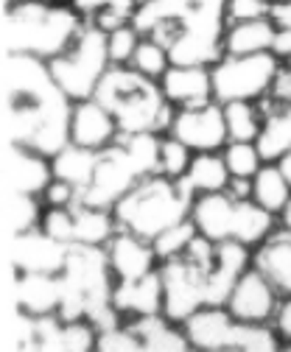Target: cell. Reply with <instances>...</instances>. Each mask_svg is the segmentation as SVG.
Listing matches in <instances>:
<instances>
[{"mask_svg": "<svg viewBox=\"0 0 291 352\" xmlns=\"http://www.w3.org/2000/svg\"><path fill=\"white\" fill-rule=\"evenodd\" d=\"M73 101L56 84L45 59L3 56V135L6 143L56 157L70 143Z\"/></svg>", "mask_w": 291, "mask_h": 352, "instance_id": "6da1fadb", "label": "cell"}, {"mask_svg": "<svg viewBox=\"0 0 291 352\" xmlns=\"http://www.w3.org/2000/svg\"><path fill=\"white\" fill-rule=\"evenodd\" d=\"M132 23L169 48L171 65L213 67L224 56L227 0H140Z\"/></svg>", "mask_w": 291, "mask_h": 352, "instance_id": "7a4b0ae2", "label": "cell"}, {"mask_svg": "<svg viewBox=\"0 0 291 352\" xmlns=\"http://www.w3.org/2000/svg\"><path fill=\"white\" fill-rule=\"evenodd\" d=\"M85 14L59 0H14L3 12V51L51 62L85 28Z\"/></svg>", "mask_w": 291, "mask_h": 352, "instance_id": "3957f363", "label": "cell"}, {"mask_svg": "<svg viewBox=\"0 0 291 352\" xmlns=\"http://www.w3.org/2000/svg\"><path fill=\"white\" fill-rule=\"evenodd\" d=\"M62 277V305L59 316L65 319H87L98 330L127 322L112 305L115 277L107 260L104 246L70 243Z\"/></svg>", "mask_w": 291, "mask_h": 352, "instance_id": "277c9868", "label": "cell"}, {"mask_svg": "<svg viewBox=\"0 0 291 352\" xmlns=\"http://www.w3.org/2000/svg\"><path fill=\"white\" fill-rule=\"evenodd\" d=\"M96 98L112 112L120 135H143V131H169L174 109L162 96L160 81L143 76L132 65H112L101 78Z\"/></svg>", "mask_w": 291, "mask_h": 352, "instance_id": "5b68a950", "label": "cell"}, {"mask_svg": "<svg viewBox=\"0 0 291 352\" xmlns=\"http://www.w3.org/2000/svg\"><path fill=\"white\" fill-rule=\"evenodd\" d=\"M160 143L162 138L154 131L143 135H120L112 146L98 151V165L90 188L81 201L112 210L140 179L160 173Z\"/></svg>", "mask_w": 291, "mask_h": 352, "instance_id": "8992f818", "label": "cell"}, {"mask_svg": "<svg viewBox=\"0 0 291 352\" xmlns=\"http://www.w3.org/2000/svg\"><path fill=\"white\" fill-rule=\"evenodd\" d=\"M193 193L182 179H169L162 173H151L140 179L127 196H123L112 212L120 230H129L154 241L160 232L191 218Z\"/></svg>", "mask_w": 291, "mask_h": 352, "instance_id": "52a82bcc", "label": "cell"}, {"mask_svg": "<svg viewBox=\"0 0 291 352\" xmlns=\"http://www.w3.org/2000/svg\"><path fill=\"white\" fill-rule=\"evenodd\" d=\"M191 218L199 235L213 243L238 241L244 246H261L274 232V215L255 199H235L233 193H202L193 196Z\"/></svg>", "mask_w": 291, "mask_h": 352, "instance_id": "ba28073f", "label": "cell"}, {"mask_svg": "<svg viewBox=\"0 0 291 352\" xmlns=\"http://www.w3.org/2000/svg\"><path fill=\"white\" fill-rule=\"evenodd\" d=\"M216 246L211 238L196 235L185 254L162 260L160 274L165 285L162 314L182 324L199 307L211 305V266L216 260Z\"/></svg>", "mask_w": 291, "mask_h": 352, "instance_id": "9c48e42d", "label": "cell"}, {"mask_svg": "<svg viewBox=\"0 0 291 352\" xmlns=\"http://www.w3.org/2000/svg\"><path fill=\"white\" fill-rule=\"evenodd\" d=\"M182 327L191 346L199 352H274L283 341L272 324L241 322L224 305L199 307Z\"/></svg>", "mask_w": 291, "mask_h": 352, "instance_id": "30bf717a", "label": "cell"}, {"mask_svg": "<svg viewBox=\"0 0 291 352\" xmlns=\"http://www.w3.org/2000/svg\"><path fill=\"white\" fill-rule=\"evenodd\" d=\"M48 67L73 104L85 98H96L101 78L112 67L109 48H107V31L98 28L96 23L85 25L78 31V36L67 45V51L54 56Z\"/></svg>", "mask_w": 291, "mask_h": 352, "instance_id": "8fae6325", "label": "cell"}, {"mask_svg": "<svg viewBox=\"0 0 291 352\" xmlns=\"http://www.w3.org/2000/svg\"><path fill=\"white\" fill-rule=\"evenodd\" d=\"M280 70V59L272 51L249 56H222L213 65V96L219 104L263 101Z\"/></svg>", "mask_w": 291, "mask_h": 352, "instance_id": "7c38bea8", "label": "cell"}, {"mask_svg": "<svg viewBox=\"0 0 291 352\" xmlns=\"http://www.w3.org/2000/svg\"><path fill=\"white\" fill-rule=\"evenodd\" d=\"M165 135L177 138L193 151H222L230 143L224 107L219 101L202 104V107H180L174 109L171 126Z\"/></svg>", "mask_w": 291, "mask_h": 352, "instance_id": "4fadbf2b", "label": "cell"}, {"mask_svg": "<svg viewBox=\"0 0 291 352\" xmlns=\"http://www.w3.org/2000/svg\"><path fill=\"white\" fill-rule=\"evenodd\" d=\"M280 302H283L280 288L272 283V277L266 272H261L252 263V266L238 277V283H235V288H233V294H230L224 307L241 322L272 324L274 316H277Z\"/></svg>", "mask_w": 291, "mask_h": 352, "instance_id": "5bb4252c", "label": "cell"}, {"mask_svg": "<svg viewBox=\"0 0 291 352\" xmlns=\"http://www.w3.org/2000/svg\"><path fill=\"white\" fill-rule=\"evenodd\" d=\"M258 148L266 162H277L291 148V67L280 70L263 98V131L258 138Z\"/></svg>", "mask_w": 291, "mask_h": 352, "instance_id": "9a60e30c", "label": "cell"}, {"mask_svg": "<svg viewBox=\"0 0 291 352\" xmlns=\"http://www.w3.org/2000/svg\"><path fill=\"white\" fill-rule=\"evenodd\" d=\"M70 243L51 238L45 230H28L6 238V257L14 272H48L59 274L65 269Z\"/></svg>", "mask_w": 291, "mask_h": 352, "instance_id": "2e32d148", "label": "cell"}, {"mask_svg": "<svg viewBox=\"0 0 291 352\" xmlns=\"http://www.w3.org/2000/svg\"><path fill=\"white\" fill-rule=\"evenodd\" d=\"M98 344V327L87 319H65L59 314L34 316V349L43 352H90Z\"/></svg>", "mask_w": 291, "mask_h": 352, "instance_id": "e0dca14e", "label": "cell"}, {"mask_svg": "<svg viewBox=\"0 0 291 352\" xmlns=\"http://www.w3.org/2000/svg\"><path fill=\"white\" fill-rule=\"evenodd\" d=\"M3 179H6V188L43 196L45 188L54 182V162L43 151H34V148L17 146V143H6Z\"/></svg>", "mask_w": 291, "mask_h": 352, "instance_id": "ac0fdd59", "label": "cell"}, {"mask_svg": "<svg viewBox=\"0 0 291 352\" xmlns=\"http://www.w3.org/2000/svg\"><path fill=\"white\" fill-rule=\"evenodd\" d=\"M120 138L118 120L112 112L98 101V98H85L76 101L70 112V143L90 148V151H104Z\"/></svg>", "mask_w": 291, "mask_h": 352, "instance_id": "d6986e66", "label": "cell"}, {"mask_svg": "<svg viewBox=\"0 0 291 352\" xmlns=\"http://www.w3.org/2000/svg\"><path fill=\"white\" fill-rule=\"evenodd\" d=\"M104 249H107V260H109L115 283L138 280V277L151 274L157 269V260H160L154 243L143 235L129 232V230H118Z\"/></svg>", "mask_w": 291, "mask_h": 352, "instance_id": "ffe728a7", "label": "cell"}, {"mask_svg": "<svg viewBox=\"0 0 291 352\" xmlns=\"http://www.w3.org/2000/svg\"><path fill=\"white\" fill-rule=\"evenodd\" d=\"M162 96L171 107H202L216 101L213 96V67L202 65H171L160 78Z\"/></svg>", "mask_w": 291, "mask_h": 352, "instance_id": "44dd1931", "label": "cell"}, {"mask_svg": "<svg viewBox=\"0 0 291 352\" xmlns=\"http://www.w3.org/2000/svg\"><path fill=\"white\" fill-rule=\"evenodd\" d=\"M112 305L123 319H140V316H154L162 314L165 307V285L160 269H154L146 277L138 280H120L112 288Z\"/></svg>", "mask_w": 291, "mask_h": 352, "instance_id": "7402d4cb", "label": "cell"}, {"mask_svg": "<svg viewBox=\"0 0 291 352\" xmlns=\"http://www.w3.org/2000/svg\"><path fill=\"white\" fill-rule=\"evenodd\" d=\"M14 302L20 311L31 316L59 314L62 305V277L48 272H17L14 277Z\"/></svg>", "mask_w": 291, "mask_h": 352, "instance_id": "603a6c76", "label": "cell"}, {"mask_svg": "<svg viewBox=\"0 0 291 352\" xmlns=\"http://www.w3.org/2000/svg\"><path fill=\"white\" fill-rule=\"evenodd\" d=\"M274 36H277V25L269 17L233 23L224 31V56L266 54L274 45Z\"/></svg>", "mask_w": 291, "mask_h": 352, "instance_id": "cb8c5ba5", "label": "cell"}, {"mask_svg": "<svg viewBox=\"0 0 291 352\" xmlns=\"http://www.w3.org/2000/svg\"><path fill=\"white\" fill-rule=\"evenodd\" d=\"M129 324L140 336V344L146 352H188V349H193L185 336V327L171 322L165 314L140 316V319H132Z\"/></svg>", "mask_w": 291, "mask_h": 352, "instance_id": "d4e9b609", "label": "cell"}, {"mask_svg": "<svg viewBox=\"0 0 291 352\" xmlns=\"http://www.w3.org/2000/svg\"><path fill=\"white\" fill-rule=\"evenodd\" d=\"M252 263L272 277L283 296H291V232L280 230L272 232L255 252Z\"/></svg>", "mask_w": 291, "mask_h": 352, "instance_id": "484cf974", "label": "cell"}, {"mask_svg": "<svg viewBox=\"0 0 291 352\" xmlns=\"http://www.w3.org/2000/svg\"><path fill=\"white\" fill-rule=\"evenodd\" d=\"M230 168L222 157V151H196L191 160V168L185 173V188L193 196L202 193H222L230 188Z\"/></svg>", "mask_w": 291, "mask_h": 352, "instance_id": "4316f807", "label": "cell"}, {"mask_svg": "<svg viewBox=\"0 0 291 352\" xmlns=\"http://www.w3.org/2000/svg\"><path fill=\"white\" fill-rule=\"evenodd\" d=\"M54 162V176L56 179L70 182L78 196H85V190L90 188L93 176H96V165H98V151L81 148L76 143H67L56 157H51Z\"/></svg>", "mask_w": 291, "mask_h": 352, "instance_id": "83f0119b", "label": "cell"}, {"mask_svg": "<svg viewBox=\"0 0 291 352\" xmlns=\"http://www.w3.org/2000/svg\"><path fill=\"white\" fill-rule=\"evenodd\" d=\"M43 212H45L43 196L6 188V193H3V230H6V238L36 230L39 221H43Z\"/></svg>", "mask_w": 291, "mask_h": 352, "instance_id": "f1b7e54d", "label": "cell"}, {"mask_svg": "<svg viewBox=\"0 0 291 352\" xmlns=\"http://www.w3.org/2000/svg\"><path fill=\"white\" fill-rule=\"evenodd\" d=\"M76 212V235L73 243H87V246H107L112 241V235L120 230L118 227V218L112 210L104 207H93L78 201L73 207Z\"/></svg>", "mask_w": 291, "mask_h": 352, "instance_id": "f546056e", "label": "cell"}, {"mask_svg": "<svg viewBox=\"0 0 291 352\" xmlns=\"http://www.w3.org/2000/svg\"><path fill=\"white\" fill-rule=\"evenodd\" d=\"M252 199L272 215H280V210L288 204L291 185L277 162H263V168L252 176Z\"/></svg>", "mask_w": 291, "mask_h": 352, "instance_id": "4dcf8cb0", "label": "cell"}, {"mask_svg": "<svg viewBox=\"0 0 291 352\" xmlns=\"http://www.w3.org/2000/svg\"><path fill=\"white\" fill-rule=\"evenodd\" d=\"M222 107H224L230 140L258 143L261 131H263V107H258V101H230V104H222Z\"/></svg>", "mask_w": 291, "mask_h": 352, "instance_id": "1f68e13d", "label": "cell"}, {"mask_svg": "<svg viewBox=\"0 0 291 352\" xmlns=\"http://www.w3.org/2000/svg\"><path fill=\"white\" fill-rule=\"evenodd\" d=\"M222 157H224V162L230 168L233 179H252L266 162L261 148H258V143H252V140H230L222 148Z\"/></svg>", "mask_w": 291, "mask_h": 352, "instance_id": "d6a6232c", "label": "cell"}, {"mask_svg": "<svg viewBox=\"0 0 291 352\" xmlns=\"http://www.w3.org/2000/svg\"><path fill=\"white\" fill-rule=\"evenodd\" d=\"M132 67H135V70H140L143 76H149V78L160 81V78L165 76V70L171 67L169 48H165L160 39H154V36H146V34H143L140 45H138V51H135V56H132Z\"/></svg>", "mask_w": 291, "mask_h": 352, "instance_id": "836d02e7", "label": "cell"}, {"mask_svg": "<svg viewBox=\"0 0 291 352\" xmlns=\"http://www.w3.org/2000/svg\"><path fill=\"white\" fill-rule=\"evenodd\" d=\"M196 235H199V230H196V224H193V218H185V221H180V224L169 227L165 232H160V235L151 241L154 249H157V254H160V263L185 254Z\"/></svg>", "mask_w": 291, "mask_h": 352, "instance_id": "e575fe53", "label": "cell"}, {"mask_svg": "<svg viewBox=\"0 0 291 352\" xmlns=\"http://www.w3.org/2000/svg\"><path fill=\"white\" fill-rule=\"evenodd\" d=\"M193 154H196L193 148H188L171 135H165L160 143V173L169 176V179H185Z\"/></svg>", "mask_w": 291, "mask_h": 352, "instance_id": "d590c367", "label": "cell"}, {"mask_svg": "<svg viewBox=\"0 0 291 352\" xmlns=\"http://www.w3.org/2000/svg\"><path fill=\"white\" fill-rule=\"evenodd\" d=\"M140 28L135 23H123L112 31H107V48H109V59L112 65H132V56L140 45Z\"/></svg>", "mask_w": 291, "mask_h": 352, "instance_id": "8d00e7d4", "label": "cell"}, {"mask_svg": "<svg viewBox=\"0 0 291 352\" xmlns=\"http://www.w3.org/2000/svg\"><path fill=\"white\" fill-rule=\"evenodd\" d=\"M96 349H101V352H138V349H143V344H140V336L135 333L132 324L120 322V324H112L107 330H98Z\"/></svg>", "mask_w": 291, "mask_h": 352, "instance_id": "74e56055", "label": "cell"}, {"mask_svg": "<svg viewBox=\"0 0 291 352\" xmlns=\"http://www.w3.org/2000/svg\"><path fill=\"white\" fill-rule=\"evenodd\" d=\"M73 207H45L43 221H39V230H45L51 238H56L62 243H73V235H76V212H73Z\"/></svg>", "mask_w": 291, "mask_h": 352, "instance_id": "f35d334b", "label": "cell"}, {"mask_svg": "<svg viewBox=\"0 0 291 352\" xmlns=\"http://www.w3.org/2000/svg\"><path fill=\"white\" fill-rule=\"evenodd\" d=\"M272 0H227V20L241 23V20H258L269 17Z\"/></svg>", "mask_w": 291, "mask_h": 352, "instance_id": "ab89813d", "label": "cell"}, {"mask_svg": "<svg viewBox=\"0 0 291 352\" xmlns=\"http://www.w3.org/2000/svg\"><path fill=\"white\" fill-rule=\"evenodd\" d=\"M43 201H45V207H73V204L81 201V196H78V190L70 182L56 179V176H54V182L43 193Z\"/></svg>", "mask_w": 291, "mask_h": 352, "instance_id": "60d3db41", "label": "cell"}, {"mask_svg": "<svg viewBox=\"0 0 291 352\" xmlns=\"http://www.w3.org/2000/svg\"><path fill=\"white\" fill-rule=\"evenodd\" d=\"M274 330L283 341H291V296H283L280 307H277V316H274Z\"/></svg>", "mask_w": 291, "mask_h": 352, "instance_id": "b9f144b4", "label": "cell"}, {"mask_svg": "<svg viewBox=\"0 0 291 352\" xmlns=\"http://www.w3.org/2000/svg\"><path fill=\"white\" fill-rule=\"evenodd\" d=\"M269 20H272L277 28H291V0H272Z\"/></svg>", "mask_w": 291, "mask_h": 352, "instance_id": "7bdbcfd3", "label": "cell"}, {"mask_svg": "<svg viewBox=\"0 0 291 352\" xmlns=\"http://www.w3.org/2000/svg\"><path fill=\"white\" fill-rule=\"evenodd\" d=\"M272 54H274L280 62L291 59V28H277V36H274Z\"/></svg>", "mask_w": 291, "mask_h": 352, "instance_id": "ee69618b", "label": "cell"}, {"mask_svg": "<svg viewBox=\"0 0 291 352\" xmlns=\"http://www.w3.org/2000/svg\"><path fill=\"white\" fill-rule=\"evenodd\" d=\"M227 193H233L235 199H252V179H230Z\"/></svg>", "mask_w": 291, "mask_h": 352, "instance_id": "f6af8a7d", "label": "cell"}, {"mask_svg": "<svg viewBox=\"0 0 291 352\" xmlns=\"http://www.w3.org/2000/svg\"><path fill=\"white\" fill-rule=\"evenodd\" d=\"M277 165H280V170L285 173V179H288V185H291V148L277 160Z\"/></svg>", "mask_w": 291, "mask_h": 352, "instance_id": "bcb514c9", "label": "cell"}, {"mask_svg": "<svg viewBox=\"0 0 291 352\" xmlns=\"http://www.w3.org/2000/svg\"><path fill=\"white\" fill-rule=\"evenodd\" d=\"M277 218H280V227L291 232V199H288V204L280 210V215H277Z\"/></svg>", "mask_w": 291, "mask_h": 352, "instance_id": "7dc6e473", "label": "cell"}, {"mask_svg": "<svg viewBox=\"0 0 291 352\" xmlns=\"http://www.w3.org/2000/svg\"><path fill=\"white\" fill-rule=\"evenodd\" d=\"M14 3V0H3V6H12Z\"/></svg>", "mask_w": 291, "mask_h": 352, "instance_id": "c3c4849f", "label": "cell"}, {"mask_svg": "<svg viewBox=\"0 0 291 352\" xmlns=\"http://www.w3.org/2000/svg\"><path fill=\"white\" fill-rule=\"evenodd\" d=\"M59 3H62V0H59Z\"/></svg>", "mask_w": 291, "mask_h": 352, "instance_id": "681fc988", "label": "cell"}]
</instances>
